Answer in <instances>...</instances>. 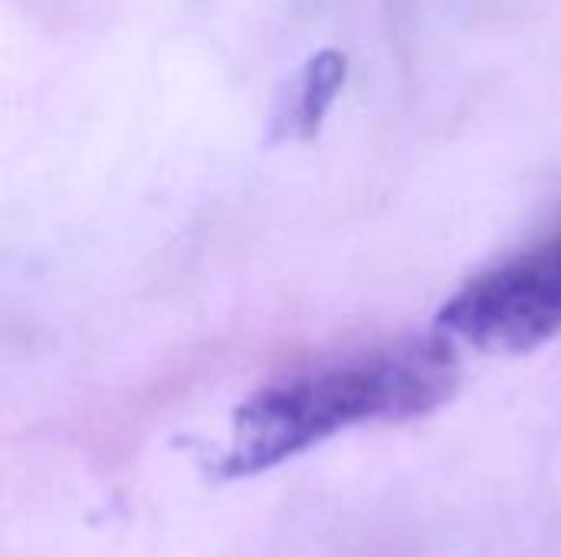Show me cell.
<instances>
[{
  "mask_svg": "<svg viewBox=\"0 0 561 557\" xmlns=\"http://www.w3.org/2000/svg\"><path fill=\"white\" fill-rule=\"evenodd\" d=\"M457 381L460 368L447 335L404 338L296 371L237 410L217 476H256L358 423L424 417L450 401Z\"/></svg>",
  "mask_w": 561,
  "mask_h": 557,
  "instance_id": "1",
  "label": "cell"
},
{
  "mask_svg": "<svg viewBox=\"0 0 561 557\" xmlns=\"http://www.w3.org/2000/svg\"><path fill=\"white\" fill-rule=\"evenodd\" d=\"M437 332L490 355H526L561 332V236L470 279Z\"/></svg>",
  "mask_w": 561,
  "mask_h": 557,
  "instance_id": "2",
  "label": "cell"
},
{
  "mask_svg": "<svg viewBox=\"0 0 561 557\" xmlns=\"http://www.w3.org/2000/svg\"><path fill=\"white\" fill-rule=\"evenodd\" d=\"M345 82V56L342 53H319L312 56L302 72L289 82L286 98L276 108L273 135L276 138H312L335 102Z\"/></svg>",
  "mask_w": 561,
  "mask_h": 557,
  "instance_id": "3",
  "label": "cell"
}]
</instances>
